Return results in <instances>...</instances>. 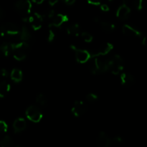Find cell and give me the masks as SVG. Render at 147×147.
I'll use <instances>...</instances> for the list:
<instances>
[{"label": "cell", "mask_w": 147, "mask_h": 147, "mask_svg": "<svg viewBox=\"0 0 147 147\" xmlns=\"http://www.w3.org/2000/svg\"><path fill=\"white\" fill-rule=\"evenodd\" d=\"M123 66H124V62L123 58L119 55H115L109 59L108 71L111 72L114 75H118L123 70Z\"/></svg>", "instance_id": "obj_3"}, {"label": "cell", "mask_w": 147, "mask_h": 147, "mask_svg": "<svg viewBox=\"0 0 147 147\" xmlns=\"http://www.w3.org/2000/svg\"><path fill=\"white\" fill-rule=\"evenodd\" d=\"M26 116L27 119L34 123H38L42 120L43 115L41 111L34 106H30L26 111Z\"/></svg>", "instance_id": "obj_6"}, {"label": "cell", "mask_w": 147, "mask_h": 147, "mask_svg": "<svg viewBox=\"0 0 147 147\" xmlns=\"http://www.w3.org/2000/svg\"><path fill=\"white\" fill-rule=\"evenodd\" d=\"M10 77H11V79L13 81L15 82V83H19V82H20L22 80V70H20V69L14 68L11 71Z\"/></svg>", "instance_id": "obj_20"}, {"label": "cell", "mask_w": 147, "mask_h": 147, "mask_svg": "<svg viewBox=\"0 0 147 147\" xmlns=\"http://www.w3.org/2000/svg\"><path fill=\"white\" fill-rule=\"evenodd\" d=\"M100 26L101 30L103 32H105L106 33H111L115 30L116 27H115V24H113L111 22H105L103 21L100 22Z\"/></svg>", "instance_id": "obj_21"}, {"label": "cell", "mask_w": 147, "mask_h": 147, "mask_svg": "<svg viewBox=\"0 0 147 147\" xmlns=\"http://www.w3.org/2000/svg\"><path fill=\"white\" fill-rule=\"evenodd\" d=\"M87 111V105L82 100H77L73 104L71 112L76 117H80Z\"/></svg>", "instance_id": "obj_8"}, {"label": "cell", "mask_w": 147, "mask_h": 147, "mask_svg": "<svg viewBox=\"0 0 147 147\" xmlns=\"http://www.w3.org/2000/svg\"><path fill=\"white\" fill-rule=\"evenodd\" d=\"M55 15V11L53 9H47L45 10L43 12V17H47V18L52 19Z\"/></svg>", "instance_id": "obj_27"}, {"label": "cell", "mask_w": 147, "mask_h": 147, "mask_svg": "<svg viewBox=\"0 0 147 147\" xmlns=\"http://www.w3.org/2000/svg\"><path fill=\"white\" fill-rule=\"evenodd\" d=\"M61 1L67 5H73L75 4L76 0H61Z\"/></svg>", "instance_id": "obj_35"}, {"label": "cell", "mask_w": 147, "mask_h": 147, "mask_svg": "<svg viewBox=\"0 0 147 147\" xmlns=\"http://www.w3.org/2000/svg\"><path fill=\"white\" fill-rule=\"evenodd\" d=\"M32 3L30 0H19L15 4V8L18 14L24 20H28V16L31 13Z\"/></svg>", "instance_id": "obj_4"}, {"label": "cell", "mask_w": 147, "mask_h": 147, "mask_svg": "<svg viewBox=\"0 0 147 147\" xmlns=\"http://www.w3.org/2000/svg\"><path fill=\"white\" fill-rule=\"evenodd\" d=\"M0 146L2 147H11L14 146V141L9 136H5L0 140Z\"/></svg>", "instance_id": "obj_23"}, {"label": "cell", "mask_w": 147, "mask_h": 147, "mask_svg": "<svg viewBox=\"0 0 147 147\" xmlns=\"http://www.w3.org/2000/svg\"><path fill=\"white\" fill-rule=\"evenodd\" d=\"M68 21V17L65 14H57L54 15V17L52 18L51 22L49 24L50 27H60L63 25L64 23Z\"/></svg>", "instance_id": "obj_11"}, {"label": "cell", "mask_w": 147, "mask_h": 147, "mask_svg": "<svg viewBox=\"0 0 147 147\" xmlns=\"http://www.w3.org/2000/svg\"><path fill=\"white\" fill-rule=\"evenodd\" d=\"M4 17V11H3L2 9L0 7V20L3 19V17Z\"/></svg>", "instance_id": "obj_38"}, {"label": "cell", "mask_w": 147, "mask_h": 147, "mask_svg": "<svg viewBox=\"0 0 147 147\" xmlns=\"http://www.w3.org/2000/svg\"><path fill=\"white\" fill-rule=\"evenodd\" d=\"M100 9L102 10L103 11H109L110 10V8H109V5H107L106 4H100Z\"/></svg>", "instance_id": "obj_34"}, {"label": "cell", "mask_w": 147, "mask_h": 147, "mask_svg": "<svg viewBox=\"0 0 147 147\" xmlns=\"http://www.w3.org/2000/svg\"><path fill=\"white\" fill-rule=\"evenodd\" d=\"M122 1H123V4H128L129 2V0H122Z\"/></svg>", "instance_id": "obj_39"}, {"label": "cell", "mask_w": 147, "mask_h": 147, "mask_svg": "<svg viewBox=\"0 0 147 147\" xmlns=\"http://www.w3.org/2000/svg\"><path fill=\"white\" fill-rule=\"evenodd\" d=\"M19 34H20V40L22 42H25L28 43L29 42H31L32 40V35L30 33L29 29L26 26H22Z\"/></svg>", "instance_id": "obj_17"}, {"label": "cell", "mask_w": 147, "mask_h": 147, "mask_svg": "<svg viewBox=\"0 0 147 147\" xmlns=\"http://www.w3.org/2000/svg\"><path fill=\"white\" fill-rule=\"evenodd\" d=\"M120 80L121 85L126 86V87L132 86L135 83L134 77L132 75L126 73H121V75L120 76Z\"/></svg>", "instance_id": "obj_15"}, {"label": "cell", "mask_w": 147, "mask_h": 147, "mask_svg": "<svg viewBox=\"0 0 147 147\" xmlns=\"http://www.w3.org/2000/svg\"><path fill=\"white\" fill-rule=\"evenodd\" d=\"M98 100V96L95 93H89L86 96V100L88 101L89 103H94Z\"/></svg>", "instance_id": "obj_26"}, {"label": "cell", "mask_w": 147, "mask_h": 147, "mask_svg": "<svg viewBox=\"0 0 147 147\" xmlns=\"http://www.w3.org/2000/svg\"><path fill=\"white\" fill-rule=\"evenodd\" d=\"M80 36L83 40H84L86 42H90L93 40V36L90 34V33L87 32H83L80 33Z\"/></svg>", "instance_id": "obj_25"}, {"label": "cell", "mask_w": 147, "mask_h": 147, "mask_svg": "<svg viewBox=\"0 0 147 147\" xmlns=\"http://www.w3.org/2000/svg\"><path fill=\"white\" fill-rule=\"evenodd\" d=\"M36 102H37V104H39L40 106H45L47 105V99L44 94L40 93V94L37 95V97H36Z\"/></svg>", "instance_id": "obj_24"}, {"label": "cell", "mask_w": 147, "mask_h": 147, "mask_svg": "<svg viewBox=\"0 0 147 147\" xmlns=\"http://www.w3.org/2000/svg\"><path fill=\"white\" fill-rule=\"evenodd\" d=\"M0 76L2 78H7L9 76V73L6 69L2 68L0 70Z\"/></svg>", "instance_id": "obj_33"}, {"label": "cell", "mask_w": 147, "mask_h": 147, "mask_svg": "<svg viewBox=\"0 0 147 147\" xmlns=\"http://www.w3.org/2000/svg\"><path fill=\"white\" fill-rule=\"evenodd\" d=\"M133 5L135 9L140 11L143 8V0H133Z\"/></svg>", "instance_id": "obj_28"}, {"label": "cell", "mask_w": 147, "mask_h": 147, "mask_svg": "<svg viewBox=\"0 0 147 147\" xmlns=\"http://www.w3.org/2000/svg\"><path fill=\"white\" fill-rule=\"evenodd\" d=\"M55 32L53 30H50L48 32V34H47V41L49 42H53L55 40Z\"/></svg>", "instance_id": "obj_30"}, {"label": "cell", "mask_w": 147, "mask_h": 147, "mask_svg": "<svg viewBox=\"0 0 147 147\" xmlns=\"http://www.w3.org/2000/svg\"><path fill=\"white\" fill-rule=\"evenodd\" d=\"M58 2V0H49V4L50 6H55L57 3Z\"/></svg>", "instance_id": "obj_36"}, {"label": "cell", "mask_w": 147, "mask_h": 147, "mask_svg": "<svg viewBox=\"0 0 147 147\" xmlns=\"http://www.w3.org/2000/svg\"><path fill=\"white\" fill-rule=\"evenodd\" d=\"M32 2L35 3L37 4H42L45 0H32Z\"/></svg>", "instance_id": "obj_37"}, {"label": "cell", "mask_w": 147, "mask_h": 147, "mask_svg": "<svg viewBox=\"0 0 147 147\" xmlns=\"http://www.w3.org/2000/svg\"><path fill=\"white\" fill-rule=\"evenodd\" d=\"M112 143L116 144H121L123 142V139L120 136H116L113 138V139H111Z\"/></svg>", "instance_id": "obj_31"}, {"label": "cell", "mask_w": 147, "mask_h": 147, "mask_svg": "<svg viewBox=\"0 0 147 147\" xmlns=\"http://www.w3.org/2000/svg\"><path fill=\"white\" fill-rule=\"evenodd\" d=\"M108 1H113V0H108Z\"/></svg>", "instance_id": "obj_40"}, {"label": "cell", "mask_w": 147, "mask_h": 147, "mask_svg": "<svg viewBox=\"0 0 147 147\" xmlns=\"http://www.w3.org/2000/svg\"><path fill=\"white\" fill-rule=\"evenodd\" d=\"M88 3L92 5H100L101 4L103 0H87Z\"/></svg>", "instance_id": "obj_32"}, {"label": "cell", "mask_w": 147, "mask_h": 147, "mask_svg": "<svg viewBox=\"0 0 147 147\" xmlns=\"http://www.w3.org/2000/svg\"><path fill=\"white\" fill-rule=\"evenodd\" d=\"M67 33L71 36L77 37L80 34V27L78 24H73L67 27Z\"/></svg>", "instance_id": "obj_19"}, {"label": "cell", "mask_w": 147, "mask_h": 147, "mask_svg": "<svg viewBox=\"0 0 147 147\" xmlns=\"http://www.w3.org/2000/svg\"><path fill=\"white\" fill-rule=\"evenodd\" d=\"M70 48L74 50L75 54H76V59L78 63H85L88 61L90 58V53L86 50H81V49L77 48L76 46L71 45Z\"/></svg>", "instance_id": "obj_7"}, {"label": "cell", "mask_w": 147, "mask_h": 147, "mask_svg": "<svg viewBox=\"0 0 147 147\" xmlns=\"http://www.w3.org/2000/svg\"><path fill=\"white\" fill-rule=\"evenodd\" d=\"M96 144L98 147H108L111 144V141L104 132H100L96 139Z\"/></svg>", "instance_id": "obj_14"}, {"label": "cell", "mask_w": 147, "mask_h": 147, "mask_svg": "<svg viewBox=\"0 0 147 147\" xmlns=\"http://www.w3.org/2000/svg\"><path fill=\"white\" fill-rule=\"evenodd\" d=\"M122 32L125 35L128 37H142V33L138 29L129 25V24H124L122 27Z\"/></svg>", "instance_id": "obj_12"}, {"label": "cell", "mask_w": 147, "mask_h": 147, "mask_svg": "<svg viewBox=\"0 0 147 147\" xmlns=\"http://www.w3.org/2000/svg\"><path fill=\"white\" fill-rule=\"evenodd\" d=\"M11 53V43L4 42L0 45V57H5Z\"/></svg>", "instance_id": "obj_18"}, {"label": "cell", "mask_w": 147, "mask_h": 147, "mask_svg": "<svg viewBox=\"0 0 147 147\" xmlns=\"http://www.w3.org/2000/svg\"><path fill=\"white\" fill-rule=\"evenodd\" d=\"M29 22L34 30H38L41 28L43 24V17L39 13L34 12L32 15L28 17Z\"/></svg>", "instance_id": "obj_9"}, {"label": "cell", "mask_w": 147, "mask_h": 147, "mask_svg": "<svg viewBox=\"0 0 147 147\" xmlns=\"http://www.w3.org/2000/svg\"><path fill=\"white\" fill-rule=\"evenodd\" d=\"M20 31L18 26L12 22H5L0 27V34L2 37H14L19 34Z\"/></svg>", "instance_id": "obj_5"}, {"label": "cell", "mask_w": 147, "mask_h": 147, "mask_svg": "<svg viewBox=\"0 0 147 147\" xmlns=\"http://www.w3.org/2000/svg\"><path fill=\"white\" fill-rule=\"evenodd\" d=\"M93 60L90 63V71L93 74H100L109 70L108 63L109 59L100 57V56L93 57Z\"/></svg>", "instance_id": "obj_2"}, {"label": "cell", "mask_w": 147, "mask_h": 147, "mask_svg": "<svg viewBox=\"0 0 147 147\" xmlns=\"http://www.w3.org/2000/svg\"><path fill=\"white\" fill-rule=\"evenodd\" d=\"M113 48V45L111 43L106 42L103 43V45L100 46L95 52H93L92 54H90V57H94L98 56H104L109 54Z\"/></svg>", "instance_id": "obj_10"}, {"label": "cell", "mask_w": 147, "mask_h": 147, "mask_svg": "<svg viewBox=\"0 0 147 147\" xmlns=\"http://www.w3.org/2000/svg\"><path fill=\"white\" fill-rule=\"evenodd\" d=\"M131 13V8L129 7V4H123L119 7L116 11V17L119 19L124 20L129 17Z\"/></svg>", "instance_id": "obj_13"}, {"label": "cell", "mask_w": 147, "mask_h": 147, "mask_svg": "<svg viewBox=\"0 0 147 147\" xmlns=\"http://www.w3.org/2000/svg\"><path fill=\"white\" fill-rule=\"evenodd\" d=\"M10 84L7 81L0 83V98H4L10 90Z\"/></svg>", "instance_id": "obj_22"}, {"label": "cell", "mask_w": 147, "mask_h": 147, "mask_svg": "<svg viewBox=\"0 0 147 147\" xmlns=\"http://www.w3.org/2000/svg\"><path fill=\"white\" fill-rule=\"evenodd\" d=\"M27 127V122L23 118H18L16 119L13 123V128H14V132L20 133L23 131Z\"/></svg>", "instance_id": "obj_16"}, {"label": "cell", "mask_w": 147, "mask_h": 147, "mask_svg": "<svg viewBox=\"0 0 147 147\" xmlns=\"http://www.w3.org/2000/svg\"><path fill=\"white\" fill-rule=\"evenodd\" d=\"M8 126L4 121H0V134H4L7 131Z\"/></svg>", "instance_id": "obj_29"}, {"label": "cell", "mask_w": 147, "mask_h": 147, "mask_svg": "<svg viewBox=\"0 0 147 147\" xmlns=\"http://www.w3.org/2000/svg\"><path fill=\"white\" fill-rule=\"evenodd\" d=\"M30 51L29 43L22 42L18 43H11V53L14 58L19 61L24 60Z\"/></svg>", "instance_id": "obj_1"}]
</instances>
